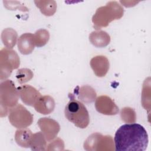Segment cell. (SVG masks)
Masks as SVG:
<instances>
[{"mask_svg": "<svg viewBox=\"0 0 151 151\" xmlns=\"http://www.w3.org/2000/svg\"><path fill=\"white\" fill-rule=\"evenodd\" d=\"M114 142L117 151H144L148 145V134L139 124H124L116 131Z\"/></svg>", "mask_w": 151, "mask_h": 151, "instance_id": "cell-1", "label": "cell"}, {"mask_svg": "<svg viewBox=\"0 0 151 151\" xmlns=\"http://www.w3.org/2000/svg\"><path fill=\"white\" fill-rule=\"evenodd\" d=\"M124 13L123 7L116 1H109L105 6L98 8L92 17L96 29L106 27L113 21L120 19Z\"/></svg>", "mask_w": 151, "mask_h": 151, "instance_id": "cell-2", "label": "cell"}, {"mask_svg": "<svg viewBox=\"0 0 151 151\" xmlns=\"http://www.w3.org/2000/svg\"><path fill=\"white\" fill-rule=\"evenodd\" d=\"M65 116L76 126L84 129L90 123L88 112L85 106L80 101L71 98L65 107Z\"/></svg>", "mask_w": 151, "mask_h": 151, "instance_id": "cell-3", "label": "cell"}, {"mask_svg": "<svg viewBox=\"0 0 151 151\" xmlns=\"http://www.w3.org/2000/svg\"><path fill=\"white\" fill-rule=\"evenodd\" d=\"M19 97L18 89L14 82L10 80H5L0 84V105L1 117L6 116L11 108L18 104Z\"/></svg>", "mask_w": 151, "mask_h": 151, "instance_id": "cell-4", "label": "cell"}, {"mask_svg": "<svg viewBox=\"0 0 151 151\" xmlns=\"http://www.w3.org/2000/svg\"><path fill=\"white\" fill-rule=\"evenodd\" d=\"M20 60L17 53L13 50L3 48L0 51V78L1 80L10 76L14 69L18 68Z\"/></svg>", "mask_w": 151, "mask_h": 151, "instance_id": "cell-5", "label": "cell"}, {"mask_svg": "<svg viewBox=\"0 0 151 151\" xmlns=\"http://www.w3.org/2000/svg\"><path fill=\"white\" fill-rule=\"evenodd\" d=\"M84 149L87 151H113L115 150L113 137L110 135H102L94 133L84 143Z\"/></svg>", "mask_w": 151, "mask_h": 151, "instance_id": "cell-6", "label": "cell"}, {"mask_svg": "<svg viewBox=\"0 0 151 151\" xmlns=\"http://www.w3.org/2000/svg\"><path fill=\"white\" fill-rule=\"evenodd\" d=\"M8 119L13 126L18 129H22L26 128L32 124L33 116L22 105L17 104L9 109Z\"/></svg>", "mask_w": 151, "mask_h": 151, "instance_id": "cell-7", "label": "cell"}, {"mask_svg": "<svg viewBox=\"0 0 151 151\" xmlns=\"http://www.w3.org/2000/svg\"><path fill=\"white\" fill-rule=\"evenodd\" d=\"M37 124L46 140L48 142L55 139L60 130L58 123L50 117L40 118Z\"/></svg>", "mask_w": 151, "mask_h": 151, "instance_id": "cell-8", "label": "cell"}, {"mask_svg": "<svg viewBox=\"0 0 151 151\" xmlns=\"http://www.w3.org/2000/svg\"><path fill=\"white\" fill-rule=\"evenodd\" d=\"M95 108L96 110L104 115L113 116L119 113V107L114 101L109 96L102 95L96 99Z\"/></svg>", "mask_w": 151, "mask_h": 151, "instance_id": "cell-9", "label": "cell"}, {"mask_svg": "<svg viewBox=\"0 0 151 151\" xmlns=\"http://www.w3.org/2000/svg\"><path fill=\"white\" fill-rule=\"evenodd\" d=\"M17 89L22 101L29 106H34L41 96V93L35 88L29 85L21 86Z\"/></svg>", "mask_w": 151, "mask_h": 151, "instance_id": "cell-10", "label": "cell"}, {"mask_svg": "<svg viewBox=\"0 0 151 151\" xmlns=\"http://www.w3.org/2000/svg\"><path fill=\"white\" fill-rule=\"evenodd\" d=\"M90 67L95 75L99 77H104L109 69V61L104 55H96L90 62Z\"/></svg>", "mask_w": 151, "mask_h": 151, "instance_id": "cell-11", "label": "cell"}, {"mask_svg": "<svg viewBox=\"0 0 151 151\" xmlns=\"http://www.w3.org/2000/svg\"><path fill=\"white\" fill-rule=\"evenodd\" d=\"M18 49L24 55L31 54L35 46L34 34L31 33H25L22 34L18 40Z\"/></svg>", "mask_w": 151, "mask_h": 151, "instance_id": "cell-12", "label": "cell"}, {"mask_svg": "<svg viewBox=\"0 0 151 151\" xmlns=\"http://www.w3.org/2000/svg\"><path fill=\"white\" fill-rule=\"evenodd\" d=\"M35 110L42 114H48L53 111L55 108V101L50 96H41L34 106Z\"/></svg>", "mask_w": 151, "mask_h": 151, "instance_id": "cell-13", "label": "cell"}, {"mask_svg": "<svg viewBox=\"0 0 151 151\" xmlns=\"http://www.w3.org/2000/svg\"><path fill=\"white\" fill-rule=\"evenodd\" d=\"M89 40L94 46L102 48L109 45L110 42V37L106 31L99 30L93 31L89 35Z\"/></svg>", "mask_w": 151, "mask_h": 151, "instance_id": "cell-14", "label": "cell"}, {"mask_svg": "<svg viewBox=\"0 0 151 151\" xmlns=\"http://www.w3.org/2000/svg\"><path fill=\"white\" fill-rule=\"evenodd\" d=\"M76 94L78 99L85 103H90L96 100V93L94 89L90 86L85 85L80 87H77Z\"/></svg>", "mask_w": 151, "mask_h": 151, "instance_id": "cell-15", "label": "cell"}, {"mask_svg": "<svg viewBox=\"0 0 151 151\" xmlns=\"http://www.w3.org/2000/svg\"><path fill=\"white\" fill-rule=\"evenodd\" d=\"M32 134V132L27 127L19 129L15 133V142L22 147H29V143Z\"/></svg>", "mask_w": 151, "mask_h": 151, "instance_id": "cell-16", "label": "cell"}, {"mask_svg": "<svg viewBox=\"0 0 151 151\" xmlns=\"http://www.w3.org/2000/svg\"><path fill=\"white\" fill-rule=\"evenodd\" d=\"M18 34L15 30L11 28L4 29L1 34V39L6 48L12 49L16 44Z\"/></svg>", "mask_w": 151, "mask_h": 151, "instance_id": "cell-17", "label": "cell"}, {"mask_svg": "<svg viewBox=\"0 0 151 151\" xmlns=\"http://www.w3.org/2000/svg\"><path fill=\"white\" fill-rule=\"evenodd\" d=\"M47 140L41 132L32 134L29 147L32 150H45L47 149Z\"/></svg>", "mask_w": 151, "mask_h": 151, "instance_id": "cell-18", "label": "cell"}, {"mask_svg": "<svg viewBox=\"0 0 151 151\" xmlns=\"http://www.w3.org/2000/svg\"><path fill=\"white\" fill-rule=\"evenodd\" d=\"M34 3L45 16H52L56 12L57 4L55 1H34Z\"/></svg>", "mask_w": 151, "mask_h": 151, "instance_id": "cell-19", "label": "cell"}, {"mask_svg": "<svg viewBox=\"0 0 151 151\" xmlns=\"http://www.w3.org/2000/svg\"><path fill=\"white\" fill-rule=\"evenodd\" d=\"M35 45L37 47L44 46L50 39V33L45 29H40L34 34Z\"/></svg>", "mask_w": 151, "mask_h": 151, "instance_id": "cell-20", "label": "cell"}, {"mask_svg": "<svg viewBox=\"0 0 151 151\" xmlns=\"http://www.w3.org/2000/svg\"><path fill=\"white\" fill-rule=\"evenodd\" d=\"M33 76V73L30 69L23 68L17 71L16 78L19 84H24L30 81L32 78Z\"/></svg>", "mask_w": 151, "mask_h": 151, "instance_id": "cell-21", "label": "cell"}, {"mask_svg": "<svg viewBox=\"0 0 151 151\" xmlns=\"http://www.w3.org/2000/svg\"><path fill=\"white\" fill-rule=\"evenodd\" d=\"M120 117L123 121L126 123H134L136 120V114L134 110L129 107L123 108L120 111Z\"/></svg>", "mask_w": 151, "mask_h": 151, "instance_id": "cell-22", "label": "cell"}, {"mask_svg": "<svg viewBox=\"0 0 151 151\" xmlns=\"http://www.w3.org/2000/svg\"><path fill=\"white\" fill-rule=\"evenodd\" d=\"M64 143L62 139L57 138L50 143L47 146V150H64Z\"/></svg>", "mask_w": 151, "mask_h": 151, "instance_id": "cell-23", "label": "cell"}]
</instances>
